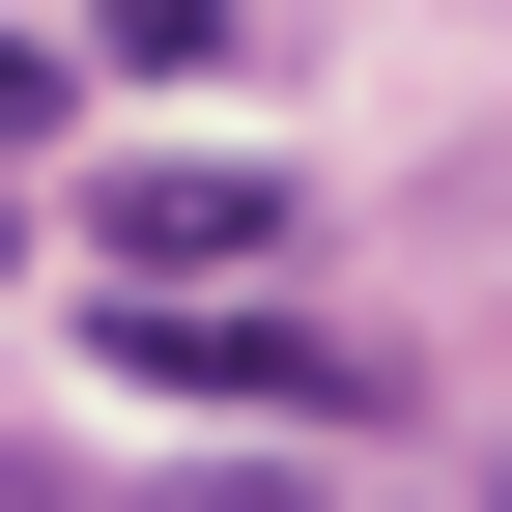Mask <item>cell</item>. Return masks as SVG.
I'll return each instance as SVG.
<instances>
[{
	"instance_id": "1",
	"label": "cell",
	"mask_w": 512,
	"mask_h": 512,
	"mask_svg": "<svg viewBox=\"0 0 512 512\" xmlns=\"http://www.w3.org/2000/svg\"><path fill=\"white\" fill-rule=\"evenodd\" d=\"M114 370H143V399H256V427H342L370 399L313 313H228V285H114Z\"/></svg>"
},
{
	"instance_id": "2",
	"label": "cell",
	"mask_w": 512,
	"mask_h": 512,
	"mask_svg": "<svg viewBox=\"0 0 512 512\" xmlns=\"http://www.w3.org/2000/svg\"><path fill=\"white\" fill-rule=\"evenodd\" d=\"M86 256H114V285H256V256H285V171H256V143H143Z\"/></svg>"
},
{
	"instance_id": "3",
	"label": "cell",
	"mask_w": 512,
	"mask_h": 512,
	"mask_svg": "<svg viewBox=\"0 0 512 512\" xmlns=\"http://www.w3.org/2000/svg\"><path fill=\"white\" fill-rule=\"evenodd\" d=\"M57 86H86V57H57L29 0H0V143H57Z\"/></svg>"
},
{
	"instance_id": "4",
	"label": "cell",
	"mask_w": 512,
	"mask_h": 512,
	"mask_svg": "<svg viewBox=\"0 0 512 512\" xmlns=\"http://www.w3.org/2000/svg\"><path fill=\"white\" fill-rule=\"evenodd\" d=\"M86 29H114V57H228V0H86Z\"/></svg>"
},
{
	"instance_id": "5",
	"label": "cell",
	"mask_w": 512,
	"mask_h": 512,
	"mask_svg": "<svg viewBox=\"0 0 512 512\" xmlns=\"http://www.w3.org/2000/svg\"><path fill=\"white\" fill-rule=\"evenodd\" d=\"M0 285H29V200H0Z\"/></svg>"
}]
</instances>
